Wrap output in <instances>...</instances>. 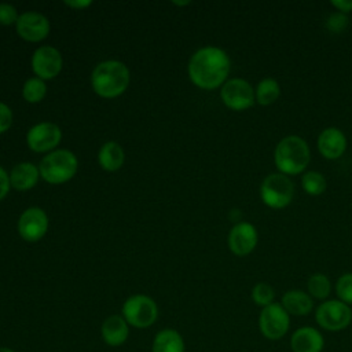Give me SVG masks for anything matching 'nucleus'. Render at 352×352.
<instances>
[{"instance_id": "f257e3e1", "label": "nucleus", "mask_w": 352, "mask_h": 352, "mask_svg": "<svg viewBox=\"0 0 352 352\" xmlns=\"http://www.w3.org/2000/svg\"><path fill=\"white\" fill-rule=\"evenodd\" d=\"M230 58L221 48L204 47L190 59L188 76L204 89H214L226 82L230 73Z\"/></svg>"}, {"instance_id": "f03ea898", "label": "nucleus", "mask_w": 352, "mask_h": 352, "mask_svg": "<svg viewBox=\"0 0 352 352\" xmlns=\"http://www.w3.org/2000/svg\"><path fill=\"white\" fill-rule=\"evenodd\" d=\"M274 161L279 173L286 176L302 173L311 161L308 143L297 135L285 136L274 150Z\"/></svg>"}, {"instance_id": "7ed1b4c3", "label": "nucleus", "mask_w": 352, "mask_h": 352, "mask_svg": "<svg viewBox=\"0 0 352 352\" xmlns=\"http://www.w3.org/2000/svg\"><path fill=\"white\" fill-rule=\"evenodd\" d=\"M129 84L128 67L118 60L99 63L92 73V88L103 98L121 95Z\"/></svg>"}, {"instance_id": "20e7f679", "label": "nucleus", "mask_w": 352, "mask_h": 352, "mask_svg": "<svg viewBox=\"0 0 352 352\" xmlns=\"http://www.w3.org/2000/svg\"><path fill=\"white\" fill-rule=\"evenodd\" d=\"M77 158L69 150H56L45 155L40 162V175L48 183H63L74 176Z\"/></svg>"}, {"instance_id": "39448f33", "label": "nucleus", "mask_w": 352, "mask_h": 352, "mask_svg": "<svg viewBox=\"0 0 352 352\" xmlns=\"http://www.w3.org/2000/svg\"><path fill=\"white\" fill-rule=\"evenodd\" d=\"M294 195V184L283 173H270L261 182L260 198L271 209H283Z\"/></svg>"}, {"instance_id": "423d86ee", "label": "nucleus", "mask_w": 352, "mask_h": 352, "mask_svg": "<svg viewBox=\"0 0 352 352\" xmlns=\"http://www.w3.org/2000/svg\"><path fill=\"white\" fill-rule=\"evenodd\" d=\"M158 316L155 301L144 294L129 297L122 305V318L132 327L146 329L150 327Z\"/></svg>"}, {"instance_id": "0eeeda50", "label": "nucleus", "mask_w": 352, "mask_h": 352, "mask_svg": "<svg viewBox=\"0 0 352 352\" xmlns=\"http://www.w3.org/2000/svg\"><path fill=\"white\" fill-rule=\"evenodd\" d=\"M315 320L323 330L341 331L351 324L352 309L338 298L326 300L315 309Z\"/></svg>"}, {"instance_id": "6e6552de", "label": "nucleus", "mask_w": 352, "mask_h": 352, "mask_svg": "<svg viewBox=\"0 0 352 352\" xmlns=\"http://www.w3.org/2000/svg\"><path fill=\"white\" fill-rule=\"evenodd\" d=\"M289 329L290 315L280 302H272L271 305L261 308L258 315V330L264 338L278 341L287 334Z\"/></svg>"}, {"instance_id": "1a4fd4ad", "label": "nucleus", "mask_w": 352, "mask_h": 352, "mask_svg": "<svg viewBox=\"0 0 352 352\" xmlns=\"http://www.w3.org/2000/svg\"><path fill=\"white\" fill-rule=\"evenodd\" d=\"M223 103L231 110H246L256 102L253 87L243 78L227 80L220 91Z\"/></svg>"}, {"instance_id": "9d476101", "label": "nucleus", "mask_w": 352, "mask_h": 352, "mask_svg": "<svg viewBox=\"0 0 352 352\" xmlns=\"http://www.w3.org/2000/svg\"><path fill=\"white\" fill-rule=\"evenodd\" d=\"M258 241L257 230L253 224L248 221H241L235 224L228 234V248L235 256L250 254Z\"/></svg>"}, {"instance_id": "9b49d317", "label": "nucleus", "mask_w": 352, "mask_h": 352, "mask_svg": "<svg viewBox=\"0 0 352 352\" xmlns=\"http://www.w3.org/2000/svg\"><path fill=\"white\" fill-rule=\"evenodd\" d=\"M48 228V219L43 209L29 208L26 209L18 223V230L21 236L28 242L38 241Z\"/></svg>"}, {"instance_id": "f8f14e48", "label": "nucleus", "mask_w": 352, "mask_h": 352, "mask_svg": "<svg viewBox=\"0 0 352 352\" xmlns=\"http://www.w3.org/2000/svg\"><path fill=\"white\" fill-rule=\"evenodd\" d=\"M62 138V132L58 125L52 122H41L30 128L26 140L32 150L43 153L54 148Z\"/></svg>"}, {"instance_id": "ddd939ff", "label": "nucleus", "mask_w": 352, "mask_h": 352, "mask_svg": "<svg viewBox=\"0 0 352 352\" xmlns=\"http://www.w3.org/2000/svg\"><path fill=\"white\" fill-rule=\"evenodd\" d=\"M32 66L38 78H52L62 69V56L56 48L44 45L34 51Z\"/></svg>"}, {"instance_id": "4468645a", "label": "nucleus", "mask_w": 352, "mask_h": 352, "mask_svg": "<svg viewBox=\"0 0 352 352\" xmlns=\"http://www.w3.org/2000/svg\"><path fill=\"white\" fill-rule=\"evenodd\" d=\"M16 32L28 41H40L47 37L50 32V22L43 14L28 11L18 16Z\"/></svg>"}, {"instance_id": "2eb2a0df", "label": "nucleus", "mask_w": 352, "mask_h": 352, "mask_svg": "<svg viewBox=\"0 0 352 352\" xmlns=\"http://www.w3.org/2000/svg\"><path fill=\"white\" fill-rule=\"evenodd\" d=\"M318 150L327 160L340 158L346 150V138L344 132L336 126L324 128L318 136Z\"/></svg>"}, {"instance_id": "dca6fc26", "label": "nucleus", "mask_w": 352, "mask_h": 352, "mask_svg": "<svg viewBox=\"0 0 352 352\" xmlns=\"http://www.w3.org/2000/svg\"><path fill=\"white\" fill-rule=\"evenodd\" d=\"M293 352H322L324 348L323 334L312 326H302L293 331L290 337Z\"/></svg>"}, {"instance_id": "f3484780", "label": "nucleus", "mask_w": 352, "mask_h": 352, "mask_svg": "<svg viewBox=\"0 0 352 352\" xmlns=\"http://www.w3.org/2000/svg\"><path fill=\"white\" fill-rule=\"evenodd\" d=\"M129 334V324L122 318V315H110L104 319L100 327L102 340L109 346L122 345Z\"/></svg>"}, {"instance_id": "a211bd4d", "label": "nucleus", "mask_w": 352, "mask_h": 352, "mask_svg": "<svg viewBox=\"0 0 352 352\" xmlns=\"http://www.w3.org/2000/svg\"><path fill=\"white\" fill-rule=\"evenodd\" d=\"M280 305L286 309L289 315L305 316L314 309V300L307 292L292 289L283 293L280 298Z\"/></svg>"}, {"instance_id": "6ab92c4d", "label": "nucleus", "mask_w": 352, "mask_h": 352, "mask_svg": "<svg viewBox=\"0 0 352 352\" xmlns=\"http://www.w3.org/2000/svg\"><path fill=\"white\" fill-rule=\"evenodd\" d=\"M184 340L175 329L158 331L151 344V352H184Z\"/></svg>"}, {"instance_id": "aec40b11", "label": "nucleus", "mask_w": 352, "mask_h": 352, "mask_svg": "<svg viewBox=\"0 0 352 352\" xmlns=\"http://www.w3.org/2000/svg\"><path fill=\"white\" fill-rule=\"evenodd\" d=\"M38 179V169L30 162H22L16 165L10 176V183L16 190L32 188Z\"/></svg>"}, {"instance_id": "412c9836", "label": "nucleus", "mask_w": 352, "mask_h": 352, "mask_svg": "<svg viewBox=\"0 0 352 352\" xmlns=\"http://www.w3.org/2000/svg\"><path fill=\"white\" fill-rule=\"evenodd\" d=\"M124 162V151L116 142H107L99 151V164L106 170H116Z\"/></svg>"}, {"instance_id": "4be33fe9", "label": "nucleus", "mask_w": 352, "mask_h": 352, "mask_svg": "<svg viewBox=\"0 0 352 352\" xmlns=\"http://www.w3.org/2000/svg\"><path fill=\"white\" fill-rule=\"evenodd\" d=\"M279 95H280V87H279L278 81L271 77L263 78L254 89L256 102L261 106H270V104L275 103L278 100Z\"/></svg>"}, {"instance_id": "5701e85b", "label": "nucleus", "mask_w": 352, "mask_h": 352, "mask_svg": "<svg viewBox=\"0 0 352 352\" xmlns=\"http://www.w3.org/2000/svg\"><path fill=\"white\" fill-rule=\"evenodd\" d=\"M307 290L312 298L326 301L331 293V282L324 274H312L307 280Z\"/></svg>"}, {"instance_id": "b1692460", "label": "nucleus", "mask_w": 352, "mask_h": 352, "mask_svg": "<svg viewBox=\"0 0 352 352\" xmlns=\"http://www.w3.org/2000/svg\"><path fill=\"white\" fill-rule=\"evenodd\" d=\"M301 187L309 195H320L327 187L326 177L316 170H308L301 177Z\"/></svg>"}, {"instance_id": "393cba45", "label": "nucleus", "mask_w": 352, "mask_h": 352, "mask_svg": "<svg viewBox=\"0 0 352 352\" xmlns=\"http://www.w3.org/2000/svg\"><path fill=\"white\" fill-rule=\"evenodd\" d=\"M250 296H252V300L256 305L264 308V307H268L274 302L275 290L272 289L271 285H268L265 282H258L253 286Z\"/></svg>"}, {"instance_id": "a878e982", "label": "nucleus", "mask_w": 352, "mask_h": 352, "mask_svg": "<svg viewBox=\"0 0 352 352\" xmlns=\"http://www.w3.org/2000/svg\"><path fill=\"white\" fill-rule=\"evenodd\" d=\"M45 91H47V87L44 81L38 77H33V78H29L23 85V98L32 103L40 102L44 98Z\"/></svg>"}, {"instance_id": "bb28decb", "label": "nucleus", "mask_w": 352, "mask_h": 352, "mask_svg": "<svg viewBox=\"0 0 352 352\" xmlns=\"http://www.w3.org/2000/svg\"><path fill=\"white\" fill-rule=\"evenodd\" d=\"M336 293L340 301L351 305L352 304V272L342 274L336 283Z\"/></svg>"}, {"instance_id": "cd10ccee", "label": "nucleus", "mask_w": 352, "mask_h": 352, "mask_svg": "<svg viewBox=\"0 0 352 352\" xmlns=\"http://www.w3.org/2000/svg\"><path fill=\"white\" fill-rule=\"evenodd\" d=\"M346 26H348V16L338 11L330 14V16L326 21V28L331 33H336V34L344 32L346 29Z\"/></svg>"}, {"instance_id": "c85d7f7f", "label": "nucleus", "mask_w": 352, "mask_h": 352, "mask_svg": "<svg viewBox=\"0 0 352 352\" xmlns=\"http://www.w3.org/2000/svg\"><path fill=\"white\" fill-rule=\"evenodd\" d=\"M15 21H18L15 7L11 4H7V3H1L0 4V23L11 25Z\"/></svg>"}, {"instance_id": "c756f323", "label": "nucleus", "mask_w": 352, "mask_h": 352, "mask_svg": "<svg viewBox=\"0 0 352 352\" xmlns=\"http://www.w3.org/2000/svg\"><path fill=\"white\" fill-rule=\"evenodd\" d=\"M12 122V113L10 107L0 102V133L6 132Z\"/></svg>"}, {"instance_id": "7c9ffc66", "label": "nucleus", "mask_w": 352, "mask_h": 352, "mask_svg": "<svg viewBox=\"0 0 352 352\" xmlns=\"http://www.w3.org/2000/svg\"><path fill=\"white\" fill-rule=\"evenodd\" d=\"M10 177L6 170L0 166V199H3L10 190Z\"/></svg>"}, {"instance_id": "2f4dec72", "label": "nucleus", "mask_w": 352, "mask_h": 352, "mask_svg": "<svg viewBox=\"0 0 352 352\" xmlns=\"http://www.w3.org/2000/svg\"><path fill=\"white\" fill-rule=\"evenodd\" d=\"M331 6L338 11V12H342V14H349L352 12V0H333L331 1Z\"/></svg>"}, {"instance_id": "473e14b6", "label": "nucleus", "mask_w": 352, "mask_h": 352, "mask_svg": "<svg viewBox=\"0 0 352 352\" xmlns=\"http://www.w3.org/2000/svg\"><path fill=\"white\" fill-rule=\"evenodd\" d=\"M67 6H70V7H74V8H84V7H88L89 4H91V1L89 0H80V1H69V0H66L65 1Z\"/></svg>"}, {"instance_id": "72a5a7b5", "label": "nucleus", "mask_w": 352, "mask_h": 352, "mask_svg": "<svg viewBox=\"0 0 352 352\" xmlns=\"http://www.w3.org/2000/svg\"><path fill=\"white\" fill-rule=\"evenodd\" d=\"M0 352H15V351L8 346H0Z\"/></svg>"}]
</instances>
